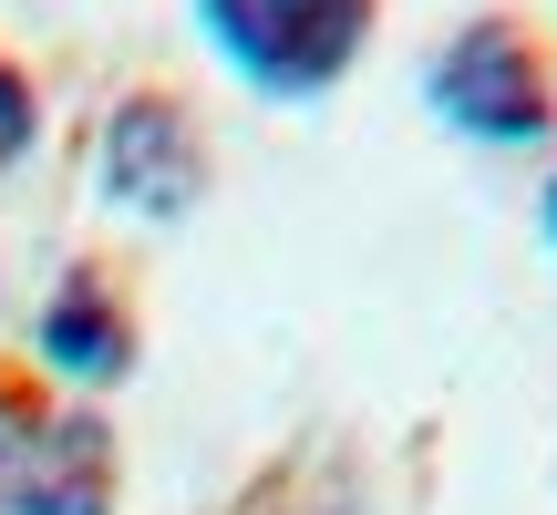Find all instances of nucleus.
I'll return each instance as SVG.
<instances>
[{
	"instance_id": "nucleus-1",
	"label": "nucleus",
	"mask_w": 557,
	"mask_h": 515,
	"mask_svg": "<svg viewBox=\"0 0 557 515\" xmlns=\"http://www.w3.org/2000/svg\"><path fill=\"white\" fill-rule=\"evenodd\" d=\"M197 21L259 93L310 103L351 73L361 32H372V0H197Z\"/></svg>"
},
{
	"instance_id": "nucleus-2",
	"label": "nucleus",
	"mask_w": 557,
	"mask_h": 515,
	"mask_svg": "<svg viewBox=\"0 0 557 515\" xmlns=\"http://www.w3.org/2000/svg\"><path fill=\"white\" fill-rule=\"evenodd\" d=\"M423 93H434V114L455 124V135H475V145H547V124H557L547 52L517 32V21H465V32L434 52Z\"/></svg>"
},
{
	"instance_id": "nucleus-3",
	"label": "nucleus",
	"mask_w": 557,
	"mask_h": 515,
	"mask_svg": "<svg viewBox=\"0 0 557 515\" xmlns=\"http://www.w3.org/2000/svg\"><path fill=\"white\" fill-rule=\"evenodd\" d=\"M0 515H114V443H103V423L0 392Z\"/></svg>"
},
{
	"instance_id": "nucleus-4",
	"label": "nucleus",
	"mask_w": 557,
	"mask_h": 515,
	"mask_svg": "<svg viewBox=\"0 0 557 515\" xmlns=\"http://www.w3.org/2000/svg\"><path fill=\"white\" fill-rule=\"evenodd\" d=\"M103 197L114 206H145V217H176L186 197H197V135H186L176 103H124L114 124H103Z\"/></svg>"
},
{
	"instance_id": "nucleus-5",
	"label": "nucleus",
	"mask_w": 557,
	"mask_h": 515,
	"mask_svg": "<svg viewBox=\"0 0 557 515\" xmlns=\"http://www.w3.org/2000/svg\"><path fill=\"white\" fill-rule=\"evenodd\" d=\"M41 361H52L62 381H114L124 372V319H114V299H103L94 278H73V289L52 299V319H41Z\"/></svg>"
},
{
	"instance_id": "nucleus-6",
	"label": "nucleus",
	"mask_w": 557,
	"mask_h": 515,
	"mask_svg": "<svg viewBox=\"0 0 557 515\" xmlns=\"http://www.w3.org/2000/svg\"><path fill=\"white\" fill-rule=\"evenodd\" d=\"M218 515H341V464L320 454V443H299L289 464H269V475L248 485L238 505H218Z\"/></svg>"
},
{
	"instance_id": "nucleus-7",
	"label": "nucleus",
	"mask_w": 557,
	"mask_h": 515,
	"mask_svg": "<svg viewBox=\"0 0 557 515\" xmlns=\"http://www.w3.org/2000/svg\"><path fill=\"white\" fill-rule=\"evenodd\" d=\"M21 145H32V93H21V73L0 62V176L21 165Z\"/></svg>"
},
{
	"instance_id": "nucleus-8",
	"label": "nucleus",
	"mask_w": 557,
	"mask_h": 515,
	"mask_svg": "<svg viewBox=\"0 0 557 515\" xmlns=\"http://www.w3.org/2000/svg\"><path fill=\"white\" fill-rule=\"evenodd\" d=\"M537 217H547V248H557V176H547V206H537Z\"/></svg>"
}]
</instances>
